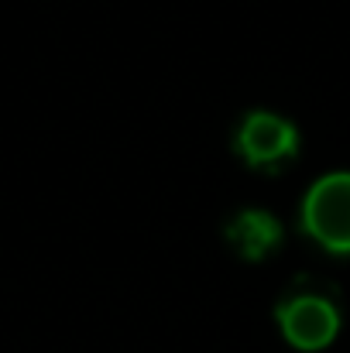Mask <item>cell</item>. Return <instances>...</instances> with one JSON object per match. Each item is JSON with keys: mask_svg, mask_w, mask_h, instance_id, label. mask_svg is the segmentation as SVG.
Segmentation results:
<instances>
[{"mask_svg": "<svg viewBox=\"0 0 350 353\" xmlns=\"http://www.w3.org/2000/svg\"><path fill=\"white\" fill-rule=\"evenodd\" d=\"M227 240H231V247L244 261H261L268 250L278 247L282 227L264 210H244L227 223Z\"/></svg>", "mask_w": 350, "mask_h": 353, "instance_id": "4", "label": "cell"}, {"mask_svg": "<svg viewBox=\"0 0 350 353\" xmlns=\"http://www.w3.org/2000/svg\"><path fill=\"white\" fill-rule=\"evenodd\" d=\"M299 148V134L295 127L278 114H251L237 130V151L247 165L254 168H271L282 165L285 158H292Z\"/></svg>", "mask_w": 350, "mask_h": 353, "instance_id": "3", "label": "cell"}, {"mask_svg": "<svg viewBox=\"0 0 350 353\" xmlns=\"http://www.w3.org/2000/svg\"><path fill=\"white\" fill-rule=\"evenodd\" d=\"M302 227L320 247L350 254V172L320 179L302 203Z\"/></svg>", "mask_w": 350, "mask_h": 353, "instance_id": "1", "label": "cell"}, {"mask_svg": "<svg viewBox=\"0 0 350 353\" xmlns=\"http://www.w3.org/2000/svg\"><path fill=\"white\" fill-rule=\"evenodd\" d=\"M278 326L285 333V340L299 350H323L337 330H340V316L333 309L330 299L323 295H313V292H302V295H292L278 305Z\"/></svg>", "mask_w": 350, "mask_h": 353, "instance_id": "2", "label": "cell"}]
</instances>
